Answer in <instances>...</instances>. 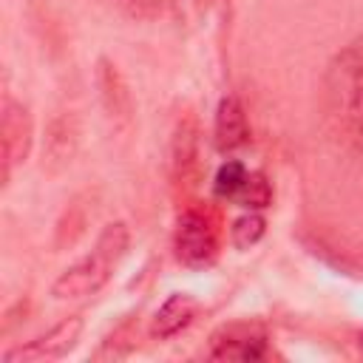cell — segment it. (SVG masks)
<instances>
[{"mask_svg":"<svg viewBox=\"0 0 363 363\" xmlns=\"http://www.w3.org/2000/svg\"><path fill=\"white\" fill-rule=\"evenodd\" d=\"M326 111L343 139L363 150V37L349 43L329 65Z\"/></svg>","mask_w":363,"mask_h":363,"instance_id":"6da1fadb","label":"cell"},{"mask_svg":"<svg viewBox=\"0 0 363 363\" xmlns=\"http://www.w3.org/2000/svg\"><path fill=\"white\" fill-rule=\"evenodd\" d=\"M128 241H130L128 224L125 221H111L99 233L94 250L82 261H77L74 267H68L54 281L51 295L60 298V301H68V298H82V295L99 292L108 284V278L116 269V264L122 261V255L128 250Z\"/></svg>","mask_w":363,"mask_h":363,"instance_id":"7a4b0ae2","label":"cell"},{"mask_svg":"<svg viewBox=\"0 0 363 363\" xmlns=\"http://www.w3.org/2000/svg\"><path fill=\"white\" fill-rule=\"evenodd\" d=\"M176 258L184 267H207L218 255V230L213 218L201 210H184L173 235Z\"/></svg>","mask_w":363,"mask_h":363,"instance_id":"3957f363","label":"cell"},{"mask_svg":"<svg viewBox=\"0 0 363 363\" xmlns=\"http://www.w3.org/2000/svg\"><path fill=\"white\" fill-rule=\"evenodd\" d=\"M213 360H261L267 357V329L255 320H233L210 335Z\"/></svg>","mask_w":363,"mask_h":363,"instance_id":"277c9868","label":"cell"},{"mask_svg":"<svg viewBox=\"0 0 363 363\" xmlns=\"http://www.w3.org/2000/svg\"><path fill=\"white\" fill-rule=\"evenodd\" d=\"M79 332H82V318L79 315H71L65 320H60L57 326H51L45 335L28 340V343H20L14 349H9L3 354L6 363H43V360H60L65 357L77 340H79Z\"/></svg>","mask_w":363,"mask_h":363,"instance_id":"5b68a950","label":"cell"},{"mask_svg":"<svg viewBox=\"0 0 363 363\" xmlns=\"http://www.w3.org/2000/svg\"><path fill=\"white\" fill-rule=\"evenodd\" d=\"M31 136H34V125H31V113L23 102L6 99L3 105V119H0V139H3V182H9L14 164L26 162L28 150H31Z\"/></svg>","mask_w":363,"mask_h":363,"instance_id":"8992f818","label":"cell"},{"mask_svg":"<svg viewBox=\"0 0 363 363\" xmlns=\"http://www.w3.org/2000/svg\"><path fill=\"white\" fill-rule=\"evenodd\" d=\"M201 130L199 119L193 111H184L176 119L173 139H170V164H173V179L179 184H196L199 167H201Z\"/></svg>","mask_w":363,"mask_h":363,"instance_id":"52a82bcc","label":"cell"},{"mask_svg":"<svg viewBox=\"0 0 363 363\" xmlns=\"http://www.w3.org/2000/svg\"><path fill=\"white\" fill-rule=\"evenodd\" d=\"M213 142L218 153H233L250 142V122L247 111L238 96H224L216 108V128H213Z\"/></svg>","mask_w":363,"mask_h":363,"instance_id":"ba28073f","label":"cell"},{"mask_svg":"<svg viewBox=\"0 0 363 363\" xmlns=\"http://www.w3.org/2000/svg\"><path fill=\"white\" fill-rule=\"evenodd\" d=\"M96 85H99V96H102V105H105L108 116L119 125L130 122V111H133L130 91H128L122 74L116 71V65L105 57L96 62Z\"/></svg>","mask_w":363,"mask_h":363,"instance_id":"9c48e42d","label":"cell"},{"mask_svg":"<svg viewBox=\"0 0 363 363\" xmlns=\"http://www.w3.org/2000/svg\"><path fill=\"white\" fill-rule=\"evenodd\" d=\"M196 312H199V301H196V298H190L187 292H173V295L159 306V312L153 315L150 335L159 337V340L173 337V335H179L184 326L193 323Z\"/></svg>","mask_w":363,"mask_h":363,"instance_id":"30bf717a","label":"cell"},{"mask_svg":"<svg viewBox=\"0 0 363 363\" xmlns=\"http://www.w3.org/2000/svg\"><path fill=\"white\" fill-rule=\"evenodd\" d=\"M233 201L241 204V207H247V210H264L272 201V187H269L267 176L258 173V170H250Z\"/></svg>","mask_w":363,"mask_h":363,"instance_id":"8fae6325","label":"cell"},{"mask_svg":"<svg viewBox=\"0 0 363 363\" xmlns=\"http://www.w3.org/2000/svg\"><path fill=\"white\" fill-rule=\"evenodd\" d=\"M247 173H250V170H247L238 159H227V162L218 167L216 182H213L216 196H218V199H235V193L241 190V184H244Z\"/></svg>","mask_w":363,"mask_h":363,"instance_id":"7c38bea8","label":"cell"},{"mask_svg":"<svg viewBox=\"0 0 363 363\" xmlns=\"http://www.w3.org/2000/svg\"><path fill=\"white\" fill-rule=\"evenodd\" d=\"M264 230H267L264 216H258V213H252V210H250V213H244L241 218H235V221H233L230 235H233V244H235L238 250H250L252 244H258V241H261Z\"/></svg>","mask_w":363,"mask_h":363,"instance_id":"4fadbf2b","label":"cell"},{"mask_svg":"<svg viewBox=\"0 0 363 363\" xmlns=\"http://www.w3.org/2000/svg\"><path fill=\"white\" fill-rule=\"evenodd\" d=\"M133 17H142V20H153V17H162L167 3L170 0H119Z\"/></svg>","mask_w":363,"mask_h":363,"instance_id":"5bb4252c","label":"cell"},{"mask_svg":"<svg viewBox=\"0 0 363 363\" xmlns=\"http://www.w3.org/2000/svg\"><path fill=\"white\" fill-rule=\"evenodd\" d=\"M360 352H363V332H360Z\"/></svg>","mask_w":363,"mask_h":363,"instance_id":"9a60e30c","label":"cell"}]
</instances>
